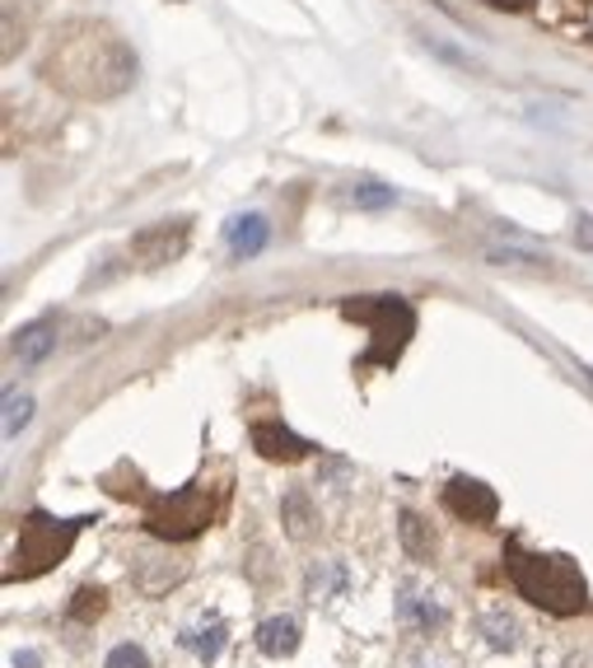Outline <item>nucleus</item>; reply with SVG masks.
Instances as JSON below:
<instances>
[{"instance_id": "nucleus-16", "label": "nucleus", "mask_w": 593, "mask_h": 668, "mask_svg": "<svg viewBox=\"0 0 593 668\" xmlns=\"http://www.w3.org/2000/svg\"><path fill=\"white\" fill-rule=\"evenodd\" d=\"M482 636L491 650H519V621L505 608H486L482 613Z\"/></svg>"}, {"instance_id": "nucleus-17", "label": "nucleus", "mask_w": 593, "mask_h": 668, "mask_svg": "<svg viewBox=\"0 0 593 668\" xmlns=\"http://www.w3.org/2000/svg\"><path fill=\"white\" fill-rule=\"evenodd\" d=\"M346 585H351V575H346L341 561H318L309 570V598H313V604H318V598H332V594H346Z\"/></svg>"}, {"instance_id": "nucleus-14", "label": "nucleus", "mask_w": 593, "mask_h": 668, "mask_svg": "<svg viewBox=\"0 0 593 668\" xmlns=\"http://www.w3.org/2000/svg\"><path fill=\"white\" fill-rule=\"evenodd\" d=\"M398 538H402L406 556H416V561H430V551H435V533H430V524L416 509H402L398 515Z\"/></svg>"}, {"instance_id": "nucleus-18", "label": "nucleus", "mask_w": 593, "mask_h": 668, "mask_svg": "<svg viewBox=\"0 0 593 668\" xmlns=\"http://www.w3.org/2000/svg\"><path fill=\"white\" fill-rule=\"evenodd\" d=\"M346 202L360 206V211H383V206H398V192L383 188V183H355L346 192Z\"/></svg>"}, {"instance_id": "nucleus-6", "label": "nucleus", "mask_w": 593, "mask_h": 668, "mask_svg": "<svg viewBox=\"0 0 593 668\" xmlns=\"http://www.w3.org/2000/svg\"><path fill=\"white\" fill-rule=\"evenodd\" d=\"M188 239H192V220H159V225H150L131 239V253L145 266H164V262L182 257Z\"/></svg>"}, {"instance_id": "nucleus-23", "label": "nucleus", "mask_w": 593, "mask_h": 668, "mask_svg": "<svg viewBox=\"0 0 593 668\" xmlns=\"http://www.w3.org/2000/svg\"><path fill=\"white\" fill-rule=\"evenodd\" d=\"M14 668H38V655H33V650H19V655H14Z\"/></svg>"}, {"instance_id": "nucleus-2", "label": "nucleus", "mask_w": 593, "mask_h": 668, "mask_svg": "<svg viewBox=\"0 0 593 668\" xmlns=\"http://www.w3.org/2000/svg\"><path fill=\"white\" fill-rule=\"evenodd\" d=\"M505 570H510V585L542 613L570 617L589 608V585L570 556H542V551H523L519 543H510Z\"/></svg>"}, {"instance_id": "nucleus-11", "label": "nucleus", "mask_w": 593, "mask_h": 668, "mask_svg": "<svg viewBox=\"0 0 593 668\" xmlns=\"http://www.w3.org/2000/svg\"><path fill=\"white\" fill-rule=\"evenodd\" d=\"M182 645L201 659V664H215L220 659V650L230 645V627H224V617H201V621H192L188 631H182Z\"/></svg>"}, {"instance_id": "nucleus-3", "label": "nucleus", "mask_w": 593, "mask_h": 668, "mask_svg": "<svg viewBox=\"0 0 593 668\" xmlns=\"http://www.w3.org/2000/svg\"><path fill=\"white\" fill-rule=\"evenodd\" d=\"M341 318L364 323L374 332V346L360 355V370L370 365H398L406 342L416 337V308L402 295H364V300H341Z\"/></svg>"}, {"instance_id": "nucleus-5", "label": "nucleus", "mask_w": 593, "mask_h": 668, "mask_svg": "<svg viewBox=\"0 0 593 668\" xmlns=\"http://www.w3.org/2000/svg\"><path fill=\"white\" fill-rule=\"evenodd\" d=\"M211 519H215V505H211V492L201 482L182 486L173 496H154L145 505V528L164 543H188L197 533H207Z\"/></svg>"}, {"instance_id": "nucleus-22", "label": "nucleus", "mask_w": 593, "mask_h": 668, "mask_svg": "<svg viewBox=\"0 0 593 668\" xmlns=\"http://www.w3.org/2000/svg\"><path fill=\"white\" fill-rule=\"evenodd\" d=\"M491 6H495V10H529L533 0H491Z\"/></svg>"}, {"instance_id": "nucleus-12", "label": "nucleus", "mask_w": 593, "mask_h": 668, "mask_svg": "<svg viewBox=\"0 0 593 668\" xmlns=\"http://www.w3.org/2000/svg\"><path fill=\"white\" fill-rule=\"evenodd\" d=\"M224 239H230V253L243 262V257H258V253L267 249L271 225H267V215H239V220H230Z\"/></svg>"}, {"instance_id": "nucleus-21", "label": "nucleus", "mask_w": 593, "mask_h": 668, "mask_svg": "<svg viewBox=\"0 0 593 668\" xmlns=\"http://www.w3.org/2000/svg\"><path fill=\"white\" fill-rule=\"evenodd\" d=\"M103 668H150V655L141 650V645H112V655H108V664Z\"/></svg>"}, {"instance_id": "nucleus-1", "label": "nucleus", "mask_w": 593, "mask_h": 668, "mask_svg": "<svg viewBox=\"0 0 593 668\" xmlns=\"http://www.w3.org/2000/svg\"><path fill=\"white\" fill-rule=\"evenodd\" d=\"M42 80L76 99H118L135 80V52L99 19H76L52 33Z\"/></svg>"}, {"instance_id": "nucleus-10", "label": "nucleus", "mask_w": 593, "mask_h": 668, "mask_svg": "<svg viewBox=\"0 0 593 668\" xmlns=\"http://www.w3.org/2000/svg\"><path fill=\"white\" fill-rule=\"evenodd\" d=\"M10 351H14L19 365H42V361H48V355L57 351V323H52V318H38V323H29V327H19Z\"/></svg>"}, {"instance_id": "nucleus-4", "label": "nucleus", "mask_w": 593, "mask_h": 668, "mask_svg": "<svg viewBox=\"0 0 593 668\" xmlns=\"http://www.w3.org/2000/svg\"><path fill=\"white\" fill-rule=\"evenodd\" d=\"M89 519H52L48 509H29L24 524H19V543L6 566V585L14 580H33V575L52 570L57 561H66V551L76 547V538L84 533Z\"/></svg>"}, {"instance_id": "nucleus-7", "label": "nucleus", "mask_w": 593, "mask_h": 668, "mask_svg": "<svg viewBox=\"0 0 593 668\" xmlns=\"http://www.w3.org/2000/svg\"><path fill=\"white\" fill-rule=\"evenodd\" d=\"M444 505H449V515L463 519V524H491L500 515L495 492L486 482H476V477H453L444 486Z\"/></svg>"}, {"instance_id": "nucleus-8", "label": "nucleus", "mask_w": 593, "mask_h": 668, "mask_svg": "<svg viewBox=\"0 0 593 668\" xmlns=\"http://www.w3.org/2000/svg\"><path fill=\"white\" fill-rule=\"evenodd\" d=\"M253 449L262 458H271V463H300V458H309L318 449V444L300 439L290 426H281V421H253Z\"/></svg>"}, {"instance_id": "nucleus-9", "label": "nucleus", "mask_w": 593, "mask_h": 668, "mask_svg": "<svg viewBox=\"0 0 593 668\" xmlns=\"http://www.w3.org/2000/svg\"><path fill=\"white\" fill-rule=\"evenodd\" d=\"M398 621H402V627H412V631H421V636H430V631H440L444 621H449V608L440 604L435 594L402 585V594H398Z\"/></svg>"}, {"instance_id": "nucleus-20", "label": "nucleus", "mask_w": 593, "mask_h": 668, "mask_svg": "<svg viewBox=\"0 0 593 668\" xmlns=\"http://www.w3.org/2000/svg\"><path fill=\"white\" fill-rule=\"evenodd\" d=\"M103 589L99 585H84V589H76V604H71V621H94L99 613H103Z\"/></svg>"}, {"instance_id": "nucleus-24", "label": "nucleus", "mask_w": 593, "mask_h": 668, "mask_svg": "<svg viewBox=\"0 0 593 668\" xmlns=\"http://www.w3.org/2000/svg\"><path fill=\"white\" fill-rule=\"evenodd\" d=\"M580 243H584V249H593V220H580Z\"/></svg>"}, {"instance_id": "nucleus-15", "label": "nucleus", "mask_w": 593, "mask_h": 668, "mask_svg": "<svg viewBox=\"0 0 593 668\" xmlns=\"http://www.w3.org/2000/svg\"><path fill=\"white\" fill-rule=\"evenodd\" d=\"M281 519H285V528H290V538H309L313 524H318V509H313L309 492H285V500H281Z\"/></svg>"}, {"instance_id": "nucleus-13", "label": "nucleus", "mask_w": 593, "mask_h": 668, "mask_svg": "<svg viewBox=\"0 0 593 668\" xmlns=\"http://www.w3.org/2000/svg\"><path fill=\"white\" fill-rule=\"evenodd\" d=\"M258 650L271 655V659H285L300 650V621L294 617H267L258 627Z\"/></svg>"}, {"instance_id": "nucleus-19", "label": "nucleus", "mask_w": 593, "mask_h": 668, "mask_svg": "<svg viewBox=\"0 0 593 668\" xmlns=\"http://www.w3.org/2000/svg\"><path fill=\"white\" fill-rule=\"evenodd\" d=\"M33 421V397L29 393H6V439H14Z\"/></svg>"}]
</instances>
